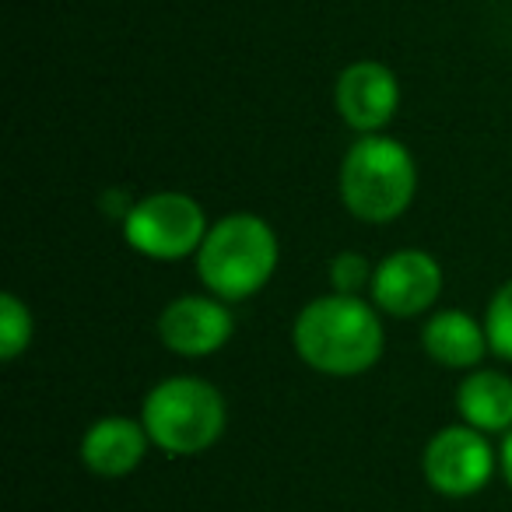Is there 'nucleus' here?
Here are the masks:
<instances>
[{"instance_id":"12","label":"nucleus","mask_w":512,"mask_h":512,"mask_svg":"<svg viewBox=\"0 0 512 512\" xmlns=\"http://www.w3.org/2000/svg\"><path fill=\"white\" fill-rule=\"evenodd\" d=\"M456 414L477 432L505 435L512 428V379L495 369L467 372L456 386Z\"/></svg>"},{"instance_id":"14","label":"nucleus","mask_w":512,"mask_h":512,"mask_svg":"<svg viewBox=\"0 0 512 512\" xmlns=\"http://www.w3.org/2000/svg\"><path fill=\"white\" fill-rule=\"evenodd\" d=\"M484 334H488L491 355L512 362V278L491 295L484 309Z\"/></svg>"},{"instance_id":"4","label":"nucleus","mask_w":512,"mask_h":512,"mask_svg":"<svg viewBox=\"0 0 512 512\" xmlns=\"http://www.w3.org/2000/svg\"><path fill=\"white\" fill-rule=\"evenodd\" d=\"M141 425L151 446L169 456H200L225 435L228 407L214 383L200 376H169L148 390Z\"/></svg>"},{"instance_id":"13","label":"nucleus","mask_w":512,"mask_h":512,"mask_svg":"<svg viewBox=\"0 0 512 512\" xmlns=\"http://www.w3.org/2000/svg\"><path fill=\"white\" fill-rule=\"evenodd\" d=\"M36 320H32L29 302H22L15 292L0 295V362H15L32 348Z\"/></svg>"},{"instance_id":"7","label":"nucleus","mask_w":512,"mask_h":512,"mask_svg":"<svg viewBox=\"0 0 512 512\" xmlns=\"http://www.w3.org/2000/svg\"><path fill=\"white\" fill-rule=\"evenodd\" d=\"M442 295V264L428 249H393L372 274L369 302L393 320L428 313Z\"/></svg>"},{"instance_id":"5","label":"nucleus","mask_w":512,"mask_h":512,"mask_svg":"<svg viewBox=\"0 0 512 512\" xmlns=\"http://www.w3.org/2000/svg\"><path fill=\"white\" fill-rule=\"evenodd\" d=\"M207 214L190 193L158 190L130 204L123 218V239L130 249H137L158 264H176L200 249L207 235Z\"/></svg>"},{"instance_id":"6","label":"nucleus","mask_w":512,"mask_h":512,"mask_svg":"<svg viewBox=\"0 0 512 512\" xmlns=\"http://www.w3.org/2000/svg\"><path fill=\"white\" fill-rule=\"evenodd\" d=\"M498 456L488 435L470 425H446L428 439L421 453V474L428 488L446 498H470L495 477Z\"/></svg>"},{"instance_id":"11","label":"nucleus","mask_w":512,"mask_h":512,"mask_svg":"<svg viewBox=\"0 0 512 512\" xmlns=\"http://www.w3.org/2000/svg\"><path fill=\"white\" fill-rule=\"evenodd\" d=\"M421 348L442 369H467L474 372L481 358L488 355V334L484 323H477L467 309H439L425 320Z\"/></svg>"},{"instance_id":"3","label":"nucleus","mask_w":512,"mask_h":512,"mask_svg":"<svg viewBox=\"0 0 512 512\" xmlns=\"http://www.w3.org/2000/svg\"><path fill=\"white\" fill-rule=\"evenodd\" d=\"M341 200L358 221L386 225L397 221L418 193V162L386 134H362L341 158L337 172Z\"/></svg>"},{"instance_id":"8","label":"nucleus","mask_w":512,"mask_h":512,"mask_svg":"<svg viewBox=\"0 0 512 512\" xmlns=\"http://www.w3.org/2000/svg\"><path fill=\"white\" fill-rule=\"evenodd\" d=\"M235 334L228 302L214 295H179L158 313V341L179 358H207Z\"/></svg>"},{"instance_id":"15","label":"nucleus","mask_w":512,"mask_h":512,"mask_svg":"<svg viewBox=\"0 0 512 512\" xmlns=\"http://www.w3.org/2000/svg\"><path fill=\"white\" fill-rule=\"evenodd\" d=\"M327 274H330V285H334V292L362 295V292H369V288H372V274H376V267H372L362 253H337L334 260H330Z\"/></svg>"},{"instance_id":"9","label":"nucleus","mask_w":512,"mask_h":512,"mask_svg":"<svg viewBox=\"0 0 512 512\" xmlns=\"http://www.w3.org/2000/svg\"><path fill=\"white\" fill-rule=\"evenodd\" d=\"M334 106L358 134H383L400 109V81L379 60H355L337 74Z\"/></svg>"},{"instance_id":"1","label":"nucleus","mask_w":512,"mask_h":512,"mask_svg":"<svg viewBox=\"0 0 512 512\" xmlns=\"http://www.w3.org/2000/svg\"><path fill=\"white\" fill-rule=\"evenodd\" d=\"M292 344L295 355L320 376H365L376 369L386 348L383 313L365 302V295H320L299 309Z\"/></svg>"},{"instance_id":"2","label":"nucleus","mask_w":512,"mask_h":512,"mask_svg":"<svg viewBox=\"0 0 512 512\" xmlns=\"http://www.w3.org/2000/svg\"><path fill=\"white\" fill-rule=\"evenodd\" d=\"M281 264V242L271 221L235 211L207 228L197 249V278L221 302H246L271 285Z\"/></svg>"},{"instance_id":"16","label":"nucleus","mask_w":512,"mask_h":512,"mask_svg":"<svg viewBox=\"0 0 512 512\" xmlns=\"http://www.w3.org/2000/svg\"><path fill=\"white\" fill-rule=\"evenodd\" d=\"M498 467H502L505 484H509V488H512V428H509V432H505L502 449H498Z\"/></svg>"},{"instance_id":"10","label":"nucleus","mask_w":512,"mask_h":512,"mask_svg":"<svg viewBox=\"0 0 512 512\" xmlns=\"http://www.w3.org/2000/svg\"><path fill=\"white\" fill-rule=\"evenodd\" d=\"M148 432H144L141 418H127V414H106V418L92 421L88 432L81 435V463L92 470L95 477H116L134 474L148 456Z\"/></svg>"}]
</instances>
